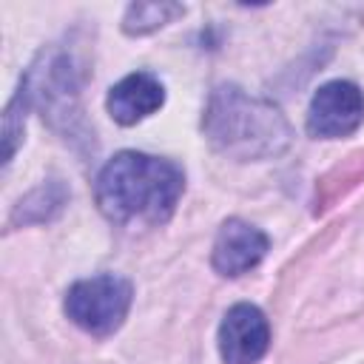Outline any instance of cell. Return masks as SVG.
Wrapping results in <instances>:
<instances>
[{
	"instance_id": "obj_1",
	"label": "cell",
	"mask_w": 364,
	"mask_h": 364,
	"mask_svg": "<svg viewBox=\"0 0 364 364\" xmlns=\"http://www.w3.org/2000/svg\"><path fill=\"white\" fill-rule=\"evenodd\" d=\"M182 191L185 173L176 162L139 151H119L111 156L94 185L100 210L119 225L134 219L154 225L168 222Z\"/></svg>"
},
{
	"instance_id": "obj_2",
	"label": "cell",
	"mask_w": 364,
	"mask_h": 364,
	"mask_svg": "<svg viewBox=\"0 0 364 364\" xmlns=\"http://www.w3.org/2000/svg\"><path fill=\"white\" fill-rule=\"evenodd\" d=\"M210 148L236 162L279 156L293 142V128L279 105L250 97L239 85H216L202 114Z\"/></svg>"
},
{
	"instance_id": "obj_3",
	"label": "cell",
	"mask_w": 364,
	"mask_h": 364,
	"mask_svg": "<svg viewBox=\"0 0 364 364\" xmlns=\"http://www.w3.org/2000/svg\"><path fill=\"white\" fill-rule=\"evenodd\" d=\"M82 80L85 77L80 74V63L74 51L65 46H51L26 71L20 88L26 91L28 102L43 111V119H48L65 136H77L82 125V114H80Z\"/></svg>"
},
{
	"instance_id": "obj_4",
	"label": "cell",
	"mask_w": 364,
	"mask_h": 364,
	"mask_svg": "<svg viewBox=\"0 0 364 364\" xmlns=\"http://www.w3.org/2000/svg\"><path fill=\"white\" fill-rule=\"evenodd\" d=\"M134 301V287L117 273L74 282L65 293V316L85 333L105 338L122 327Z\"/></svg>"
},
{
	"instance_id": "obj_5",
	"label": "cell",
	"mask_w": 364,
	"mask_h": 364,
	"mask_svg": "<svg viewBox=\"0 0 364 364\" xmlns=\"http://www.w3.org/2000/svg\"><path fill=\"white\" fill-rule=\"evenodd\" d=\"M364 122V91L350 80L324 82L307 108V131L310 136L338 139Z\"/></svg>"
},
{
	"instance_id": "obj_6",
	"label": "cell",
	"mask_w": 364,
	"mask_h": 364,
	"mask_svg": "<svg viewBox=\"0 0 364 364\" xmlns=\"http://www.w3.org/2000/svg\"><path fill=\"white\" fill-rule=\"evenodd\" d=\"M270 347V324L256 304H233L219 324V355L225 364H256Z\"/></svg>"
},
{
	"instance_id": "obj_7",
	"label": "cell",
	"mask_w": 364,
	"mask_h": 364,
	"mask_svg": "<svg viewBox=\"0 0 364 364\" xmlns=\"http://www.w3.org/2000/svg\"><path fill=\"white\" fill-rule=\"evenodd\" d=\"M270 247V239L245 219H228L213 242V270L222 276H242L256 267Z\"/></svg>"
},
{
	"instance_id": "obj_8",
	"label": "cell",
	"mask_w": 364,
	"mask_h": 364,
	"mask_svg": "<svg viewBox=\"0 0 364 364\" xmlns=\"http://www.w3.org/2000/svg\"><path fill=\"white\" fill-rule=\"evenodd\" d=\"M162 102H165V88L148 71H134L122 77L117 85H111L105 97V108L119 125H136L139 119L159 111Z\"/></svg>"
},
{
	"instance_id": "obj_9",
	"label": "cell",
	"mask_w": 364,
	"mask_h": 364,
	"mask_svg": "<svg viewBox=\"0 0 364 364\" xmlns=\"http://www.w3.org/2000/svg\"><path fill=\"white\" fill-rule=\"evenodd\" d=\"M185 14V6L179 3H131L125 9V17H122V31L131 34V37H139V34H151L156 28H162L165 23L176 20Z\"/></svg>"
},
{
	"instance_id": "obj_10",
	"label": "cell",
	"mask_w": 364,
	"mask_h": 364,
	"mask_svg": "<svg viewBox=\"0 0 364 364\" xmlns=\"http://www.w3.org/2000/svg\"><path fill=\"white\" fill-rule=\"evenodd\" d=\"M65 199H68V193L60 182L40 185L26 199H20V205L11 213V225H17V222H46L65 205Z\"/></svg>"
},
{
	"instance_id": "obj_11",
	"label": "cell",
	"mask_w": 364,
	"mask_h": 364,
	"mask_svg": "<svg viewBox=\"0 0 364 364\" xmlns=\"http://www.w3.org/2000/svg\"><path fill=\"white\" fill-rule=\"evenodd\" d=\"M28 97L26 91L20 88L14 94V100L6 105V114H3V139H6V154H3V162L9 165L17 145H20V136H23V125H26V108H28Z\"/></svg>"
}]
</instances>
